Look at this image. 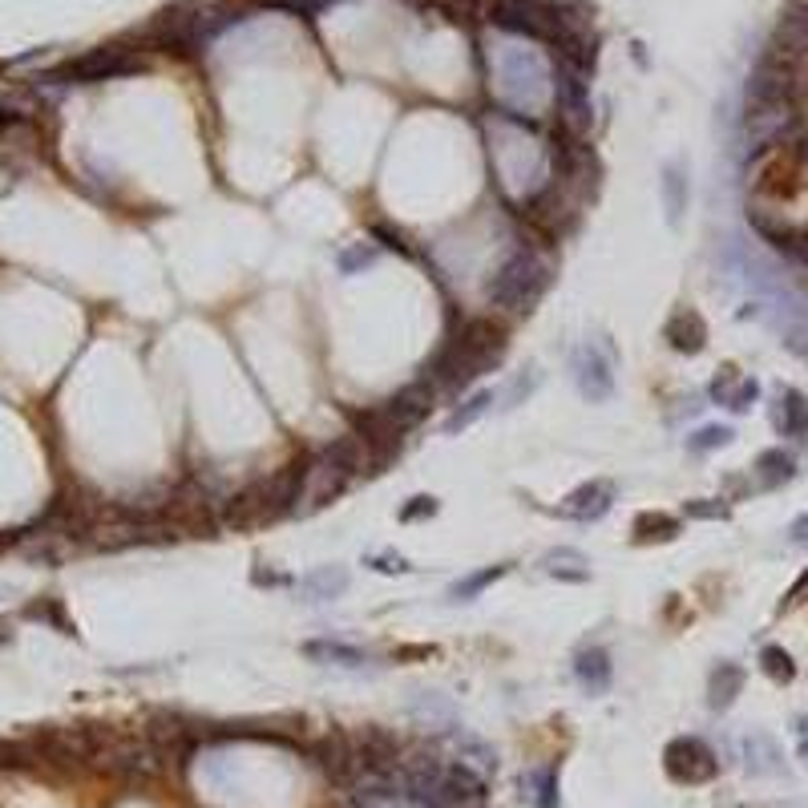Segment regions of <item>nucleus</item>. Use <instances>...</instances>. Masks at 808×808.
Wrapping results in <instances>:
<instances>
[{
  "instance_id": "obj_52",
  "label": "nucleus",
  "mask_w": 808,
  "mask_h": 808,
  "mask_svg": "<svg viewBox=\"0 0 808 808\" xmlns=\"http://www.w3.org/2000/svg\"><path fill=\"white\" fill-rule=\"evenodd\" d=\"M796 154H800V158H804V162H808V134H804V138H800V142H796Z\"/></svg>"
},
{
  "instance_id": "obj_3",
  "label": "nucleus",
  "mask_w": 808,
  "mask_h": 808,
  "mask_svg": "<svg viewBox=\"0 0 808 808\" xmlns=\"http://www.w3.org/2000/svg\"><path fill=\"white\" fill-rule=\"evenodd\" d=\"M429 400H433V384H413V388H404V392L380 400L376 409H368V413L360 417V437H364L372 449H376V445L392 449L413 425H421V421L429 417Z\"/></svg>"
},
{
  "instance_id": "obj_34",
  "label": "nucleus",
  "mask_w": 808,
  "mask_h": 808,
  "mask_svg": "<svg viewBox=\"0 0 808 808\" xmlns=\"http://www.w3.org/2000/svg\"><path fill=\"white\" fill-rule=\"evenodd\" d=\"M679 534V522L667 514H643L635 522V542H671Z\"/></svg>"
},
{
  "instance_id": "obj_2",
  "label": "nucleus",
  "mask_w": 808,
  "mask_h": 808,
  "mask_svg": "<svg viewBox=\"0 0 808 808\" xmlns=\"http://www.w3.org/2000/svg\"><path fill=\"white\" fill-rule=\"evenodd\" d=\"M546 283H550V263H546L538 251L518 247L510 259H505V263L497 267V275L489 279L485 295H489L493 308H505V312H530L534 303L542 299Z\"/></svg>"
},
{
  "instance_id": "obj_14",
  "label": "nucleus",
  "mask_w": 808,
  "mask_h": 808,
  "mask_svg": "<svg viewBox=\"0 0 808 808\" xmlns=\"http://www.w3.org/2000/svg\"><path fill=\"white\" fill-rule=\"evenodd\" d=\"M792 126H796V101H768V106H748V118H744V146H748V154L772 150Z\"/></svg>"
},
{
  "instance_id": "obj_6",
  "label": "nucleus",
  "mask_w": 808,
  "mask_h": 808,
  "mask_svg": "<svg viewBox=\"0 0 808 808\" xmlns=\"http://www.w3.org/2000/svg\"><path fill=\"white\" fill-rule=\"evenodd\" d=\"M138 37L146 45H154V49H198V45H207V33H202V0H178V5L162 9L150 25H142Z\"/></svg>"
},
{
  "instance_id": "obj_37",
  "label": "nucleus",
  "mask_w": 808,
  "mask_h": 808,
  "mask_svg": "<svg viewBox=\"0 0 808 808\" xmlns=\"http://www.w3.org/2000/svg\"><path fill=\"white\" fill-rule=\"evenodd\" d=\"M453 740H457V748H461V764H469V768L477 764L481 772H493V768H497V752H493L489 744H481L477 736H465V732H457Z\"/></svg>"
},
{
  "instance_id": "obj_48",
  "label": "nucleus",
  "mask_w": 808,
  "mask_h": 808,
  "mask_svg": "<svg viewBox=\"0 0 808 808\" xmlns=\"http://www.w3.org/2000/svg\"><path fill=\"white\" fill-rule=\"evenodd\" d=\"M792 736H796V756L808 764V716H796V720H792Z\"/></svg>"
},
{
  "instance_id": "obj_51",
  "label": "nucleus",
  "mask_w": 808,
  "mask_h": 808,
  "mask_svg": "<svg viewBox=\"0 0 808 808\" xmlns=\"http://www.w3.org/2000/svg\"><path fill=\"white\" fill-rule=\"evenodd\" d=\"M9 118H13L9 114V101H0V126H9Z\"/></svg>"
},
{
  "instance_id": "obj_41",
  "label": "nucleus",
  "mask_w": 808,
  "mask_h": 808,
  "mask_svg": "<svg viewBox=\"0 0 808 808\" xmlns=\"http://www.w3.org/2000/svg\"><path fill=\"white\" fill-rule=\"evenodd\" d=\"M263 9H279L287 17H316L320 9H328L332 0H259Z\"/></svg>"
},
{
  "instance_id": "obj_26",
  "label": "nucleus",
  "mask_w": 808,
  "mask_h": 808,
  "mask_svg": "<svg viewBox=\"0 0 808 808\" xmlns=\"http://www.w3.org/2000/svg\"><path fill=\"white\" fill-rule=\"evenodd\" d=\"M146 740L162 752V756H186L190 752V728L174 716H154L146 724Z\"/></svg>"
},
{
  "instance_id": "obj_46",
  "label": "nucleus",
  "mask_w": 808,
  "mask_h": 808,
  "mask_svg": "<svg viewBox=\"0 0 808 808\" xmlns=\"http://www.w3.org/2000/svg\"><path fill=\"white\" fill-rule=\"evenodd\" d=\"M29 615H33V619H49V623H53L57 631H69V619L61 615V606H57V602H41V606H29Z\"/></svg>"
},
{
  "instance_id": "obj_17",
  "label": "nucleus",
  "mask_w": 808,
  "mask_h": 808,
  "mask_svg": "<svg viewBox=\"0 0 808 808\" xmlns=\"http://www.w3.org/2000/svg\"><path fill=\"white\" fill-rule=\"evenodd\" d=\"M615 493H619L615 481H606V477L582 481L578 489H570V493L562 497L558 514H562V518H574V522H598V518L615 505Z\"/></svg>"
},
{
  "instance_id": "obj_25",
  "label": "nucleus",
  "mask_w": 808,
  "mask_h": 808,
  "mask_svg": "<svg viewBox=\"0 0 808 808\" xmlns=\"http://www.w3.org/2000/svg\"><path fill=\"white\" fill-rule=\"evenodd\" d=\"M740 691H744V667L740 663H720L712 675H707V707H712V712H728Z\"/></svg>"
},
{
  "instance_id": "obj_5",
  "label": "nucleus",
  "mask_w": 808,
  "mask_h": 808,
  "mask_svg": "<svg viewBox=\"0 0 808 808\" xmlns=\"http://www.w3.org/2000/svg\"><path fill=\"white\" fill-rule=\"evenodd\" d=\"M501 81H505V93L501 101L514 110H538L546 93H554V81H550V69L538 53L530 49H518L510 57H501Z\"/></svg>"
},
{
  "instance_id": "obj_9",
  "label": "nucleus",
  "mask_w": 808,
  "mask_h": 808,
  "mask_svg": "<svg viewBox=\"0 0 808 808\" xmlns=\"http://www.w3.org/2000/svg\"><path fill=\"white\" fill-rule=\"evenodd\" d=\"M550 81H554V106H558V122L566 134H586L590 130V73L574 69L570 61L554 57V69H550Z\"/></svg>"
},
{
  "instance_id": "obj_1",
  "label": "nucleus",
  "mask_w": 808,
  "mask_h": 808,
  "mask_svg": "<svg viewBox=\"0 0 808 808\" xmlns=\"http://www.w3.org/2000/svg\"><path fill=\"white\" fill-rule=\"evenodd\" d=\"M501 356H505V328L493 324L489 316H477L457 336L445 340V348L437 352L429 376L437 384H473L477 376L497 368Z\"/></svg>"
},
{
  "instance_id": "obj_49",
  "label": "nucleus",
  "mask_w": 808,
  "mask_h": 808,
  "mask_svg": "<svg viewBox=\"0 0 808 808\" xmlns=\"http://www.w3.org/2000/svg\"><path fill=\"white\" fill-rule=\"evenodd\" d=\"M800 602H808V570L788 586V594H784V606H800Z\"/></svg>"
},
{
  "instance_id": "obj_15",
  "label": "nucleus",
  "mask_w": 808,
  "mask_h": 808,
  "mask_svg": "<svg viewBox=\"0 0 808 808\" xmlns=\"http://www.w3.org/2000/svg\"><path fill=\"white\" fill-rule=\"evenodd\" d=\"M312 756H316V764L324 768V776H328L332 784H340V788H352V784L364 776V756H360L356 740L344 736V732L320 736V740L312 744Z\"/></svg>"
},
{
  "instance_id": "obj_23",
  "label": "nucleus",
  "mask_w": 808,
  "mask_h": 808,
  "mask_svg": "<svg viewBox=\"0 0 808 808\" xmlns=\"http://www.w3.org/2000/svg\"><path fill=\"white\" fill-rule=\"evenodd\" d=\"M772 425L792 437V441H808V400L796 388H784L772 404Z\"/></svg>"
},
{
  "instance_id": "obj_33",
  "label": "nucleus",
  "mask_w": 808,
  "mask_h": 808,
  "mask_svg": "<svg viewBox=\"0 0 808 808\" xmlns=\"http://www.w3.org/2000/svg\"><path fill=\"white\" fill-rule=\"evenodd\" d=\"M526 792L538 808H558V772L554 768H534L526 776Z\"/></svg>"
},
{
  "instance_id": "obj_7",
  "label": "nucleus",
  "mask_w": 808,
  "mask_h": 808,
  "mask_svg": "<svg viewBox=\"0 0 808 808\" xmlns=\"http://www.w3.org/2000/svg\"><path fill=\"white\" fill-rule=\"evenodd\" d=\"M142 69V57L122 49V45H101V49H89L73 61H65L61 69L45 73V81H73V85H89V81H114V77H126V73H138Z\"/></svg>"
},
{
  "instance_id": "obj_39",
  "label": "nucleus",
  "mask_w": 808,
  "mask_h": 808,
  "mask_svg": "<svg viewBox=\"0 0 808 808\" xmlns=\"http://www.w3.org/2000/svg\"><path fill=\"white\" fill-rule=\"evenodd\" d=\"M449 21H477L489 13V0H433Z\"/></svg>"
},
{
  "instance_id": "obj_24",
  "label": "nucleus",
  "mask_w": 808,
  "mask_h": 808,
  "mask_svg": "<svg viewBox=\"0 0 808 808\" xmlns=\"http://www.w3.org/2000/svg\"><path fill=\"white\" fill-rule=\"evenodd\" d=\"M303 655L316 659V663L348 667V671H360V667H368V663H372V655H368V651L348 647V643H340V639H308V643H303Z\"/></svg>"
},
{
  "instance_id": "obj_27",
  "label": "nucleus",
  "mask_w": 808,
  "mask_h": 808,
  "mask_svg": "<svg viewBox=\"0 0 808 808\" xmlns=\"http://www.w3.org/2000/svg\"><path fill=\"white\" fill-rule=\"evenodd\" d=\"M659 190H663L667 223L679 227V223H683V211H687V166H683V162H667V166H663V178H659Z\"/></svg>"
},
{
  "instance_id": "obj_35",
  "label": "nucleus",
  "mask_w": 808,
  "mask_h": 808,
  "mask_svg": "<svg viewBox=\"0 0 808 808\" xmlns=\"http://www.w3.org/2000/svg\"><path fill=\"white\" fill-rule=\"evenodd\" d=\"M501 574H505V566H485V570H477V574L453 582V586H449V602H469V598H477V594H481L489 582H497Z\"/></svg>"
},
{
  "instance_id": "obj_40",
  "label": "nucleus",
  "mask_w": 808,
  "mask_h": 808,
  "mask_svg": "<svg viewBox=\"0 0 808 808\" xmlns=\"http://www.w3.org/2000/svg\"><path fill=\"white\" fill-rule=\"evenodd\" d=\"M372 263H376V243H352L348 251H340V271L344 275H356V271H364Z\"/></svg>"
},
{
  "instance_id": "obj_10",
  "label": "nucleus",
  "mask_w": 808,
  "mask_h": 808,
  "mask_svg": "<svg viewBox=\"0 0 808 808\" xmlns=\"http://www.w3.org/2000/svg\"><path fill=\"white\" fill-rule=\"evenodd\" d=\"M485 17L505 33L554 41V5L550 0H489Z\"/></svg>"
},
{
  "instance_id": "obj_20",
  "label": "nucleus",
  "mask_w": 808,
  "mask_h": 808,
  "mask_svg": "<svg viewBox=\"0 0 808 808\" xmlns=\"http://www.w3.org/2000/svg\"><path fill=\"white\" fill-rule=\"evenodd\" d=\"M663 340H667L675 352L695 356V352L707 348V324H703V316H699L695 308H679V312L667 316V324H663Z\"/></svg>"
},
{
  "instance_id": "obj_11",
  "label": "nucleus",
  "mask_w": 808,
  "mask_h": 808,
  "mask_svg": "<svg viewBox=\"0 0 808 808\" xmlns=\"http://www.w3.org/2000/svg\"><path fill=\"white\" fill-rule=\"evenodd\" d=\"M413 800H421L425 808H481L485 784L469 764H445L441 776Z\"/></svg>"
},
{
  "instance_id": "obj_29",
  "label": "nucleus",
  "mask_w": 808,
  "mask_h": 808,
  "mask_svg": "<svg viewBox=\"0 0 808 808\" xmlns=\"http://www.w3.org/2000/svg\"><path fill=\"white\" fill-rule=\"evenodd\" d=\"M792 477H796V461L784 449H764L756 457V481H760V489H780Z\"/></svg>"
},
{
  "instance_id": "obj_43",
  "label": "nucleus",
  "mask_w": 808,
  "mask_h": 808,
  "mask_svg": "<svg viewBox=\"0 0 808 808\" xmlns=\"http://www.w3.org/2000/svg\"><path fill=\"white\" fill-rule=\"evenodd\" d=\"M372 239L380 243V247H388V251H400V255H413V247L404 243V235L400 231H392L388 223H372Z\"/></svg>"
},
{
  "instance_id": "obj_13",
  "label": "nucleus",
  "mask_w": 808,
  "mask_h": 808,
  "mask_svg": "<svg viewBox=\"0 0 808 808\" xmlns=\"http://www.w3.org/2000/svg\"><path fill=\"white\" fill-rule=\"evenodd\" d=\"M663 768L679 784H707V780H716L720 760L699 736H679V740H671L663 748Z\"/></svg>"
},
{
  "instance_id": "obj_38",
  "label": "nucleus",
  "mask_w": 808,
  "mask_h": 808,
  "mask_svg": "<svg viewBox=\"0 0 808 808\" xmlns=\"http://www.w3.org/2000/svg\"><path fill=\"white\" fill-rule=\"evenodd\" d=\"M732 437H736V433H732L728 425H703L699 433L687 437V449H691V453H712V449H724Z\"/></svg>"
},
{
  "instance_id": "obj_8",
  "label": "nucleus",
  "mask_w": 808,
  "mask_h": 808,
  "mask_svg": "<svg viewBox=\"0 0 808 808\" xmlns=\"http://www.w3.org/2000/svg\"><path fill=\"white\" fill-rule=\"evenodd\" d=\"M570 372H574V384L578 392L590 400V404H602L615 396V348L606 344L602 336L598 340H582L570 356Z\"/></svg>"
},
{
  "instance_id": "obj_47",
  "label": "nucleus",
  "mask_w": 808,
  "mask_h": 808,
  "mask_svg": "<svg viewBox=\"0 0 808 808\" xmlns=\"http://www.w3.org/2000/svg\"><path fill=\"white\" fill-rule=\"evenodd\" d=\"M534 384H538V372L530 368V376H518L514 384H510V392H505V400H510V404H505V409H514V404L522 400V396H530L534 392Z\"/></svg>"
},
{
  "instance_id": "obj_21",
  "label": "nucleus",
  "mask_w": 808,
  "mask_h": 808,
  "mask_svg": "<svg viewBox=\"0 0 808 808\" xmlns=\"http://www.w3.org/2000/svg\"><path fill=\"white\" fill-rule=\"evenodd\" d=\"M756 396H760V384L752 376H740L732 364H724L720 376L712 380V400L724 404V409H732V413H748L756 404Z\"/></svg>"
},
{
  "instance_id": "obj_42",
  "label": "nucleus",
  "mask_w": 808,
  "mask_h": 808,
  "mask_svg": "<svg viewBox=\"0 0 808 808\" xmlns=\"http://www.w3.org/2000/svg\"><path fill=\"white\" fill-rule=\"evenodd\" d=\"M683 514H687V518L712 522V518H728V505L716 501V497H699V501H687V505H683Z\"/></svg>"
},
{
  "instance_id": "obj_18",
  "label": "nucleus",
  "mask_w": 808,
  "mask_h": 808,
  "mask_svg": "<svg viewBox=\"0 0 808 808\" xmlns=\"http://www.w3.org/2000/svg\"><path fill=\"white\" fill-rule=\"evenodd\" d=\"M271 518H279V514H275V505H271L263 481H255L243 493H235L227 501V510H223V526H231V530H255V526H263Z\"/></svg>"
},
{
  "instance_id": "obj_50",
  "label": "nucleus",
  "mask_w": 808,
  "mask_h": 808,
  "mask_svg": "<svg viewBox=\"0 0 808 808\" xmlns=\"http://www.w3.org/2000/svg\"><path fill=\"white\" fill-rule=\"evenodd\" d=\"M788 542L800 546V550H808V514H800V518L788 526Z\"/></svg>"
},
{
  "instance_id": "obj_16",
  "label": "nucleus",
  "mask_w": 808,
  "mask_h": 808,
  "mask_svg": "<svg viewBox=\"0 0 808 808\" xmlns=\"http://www.w3.org/2000/svg\"><path fill=\"white\" fill-rule=\"evenodd\" d=\"M348 477H352V473H344L328 453L312 457V461H308V477H303V493H299V505H295V510H299V514L320 510V505H328V501L348 485Z\"/></svg>"
},
{
  "instance_id": "obj_44",
  "label": "nucleus",
  "mask_w": 808,
  "mask_h": 808,
  "mask_svg": "<svg viewBox=\"0 0 808 808\" xmlns=\"http://www.w3.org/2000/svg\"><path fill=\"white\" fill-rule=\"evenodd\" d=\"M368 566L380 570V574H404V570H409V562H404L396 550H376V554H368Z\"/></svg>"
},
{
  "instance_id": "obj_30",
  "label": "nucleus",
  "mask_w": 808,
  "mask_h": 808,
  "mask_svg": "<svg viewBox=\"0 0 808 808\" xmlns=\"http://www.w3.org/2000/svg\"><path fill=\"white\" fill-rule=\"evenodd\" d=\"M542 570H546L550 578H566V582H586V578H590L586 554H582V550H570V546L550 550V554L542 558Z\"/></svg>"
},
{
  "instance_id": "obj_45",
  "label": "nucleus",
  "mask_w": 808,
  "mask_h": 808,
  "mask_svg": "<svg viewBox=\"0 0 808 808\" xmlns=\"http://www.w3.org/2000/svg\"><path fill=\"white\" fill-rule=\"evenodd\" d=\"M437 514V497H413L400 510V522H417V518H433Z\"/></svg>"
},
{
  "instance_id": "obj_31",
  "label": "nucleus",
  "mask_w": 808,
  "mask_h": 808,
  "mask_svg": "<svg viewBox=\"0 0 808 808\" xmlns=\"http://www.w3.org/2000/svg\"><path fill=\"white\" fill-rule=\"evenodd\" d=\"M744 760H748V772H780V748L772 736H748Z\"/></svg>"
},
{
  "instance_id": "obj_28",
  "label": "nucleus",
  "mask_w": 808,
  "mask_h": 808,
  "mask_svg": "<svg viewBox=\"0 0 808 808\" xmlns=\"http://www.w3.org/2000/svg\"><path fill=\"white\" fill-rule=\"evenodd\" d=\"M344 590H348V570L344 566H320V570L299 578V594L308 602H328V598H340Z\"/></svg>"
},
{
  "instance_id": "obj_53",
  "label": "nucleus",
  "mask_w": 808,
  "mask_h": 808,
  "mask_svg": "<svg viewBox=\"0 0 808 808\" xmlns=\"http://www.w3.org/2000/svg\"><path fill=\"white\" fill-rule=\"evenodd\" d=\"M9 639H13V635H9V627H5V623H0V643H9Z\"/></svg>"
},
{
  "instance_id": "obj_4",
  "label": "nucleus",
  "mask_w": 808,
  "mask_h": 808,
  "mask_svg": "<svg viewBox=\"0 0 808 808\" xmlns=\"http://www.w3.org/2000/svg\"><path fill=\"white\" fill-rule=\"evenodd\" d=\"M808 89V57H792L784 49H764L748 77V106H768V101H796Z\"/></svg>"
},
{
  "instance_id": "obj_19",
  "label": "nucleus",
  "mask_w": 808,
  "mask_h": 808,
  "mask_svg": "<svg viewBox=\"0 0 808 808\" xmlns=\"http://www.w3.org/2000/svg\"><path fill=\"white\" fill-rule=\"evenodd\" d=\"M772 49H784L792 57H808V5L804 0H788L776 29H772Z\"/></svg>"
},
{
  "instance_id": "obj_12",
  "label": "nucleus",
  "mask_w": 808,
  "mask_h": 808,
  "mask_svg": "<svg viewBox=\"0 0 808 808\" xmlns=\"http://www.w3.org/2000/svg\"><path fill=\"white\" fill-rule=\"evenodd\" d=\"M162 752L142 736V740H126V736H118L114 732V740L101 748V756H97V764L106 768V772H114V776H122V780H150V776H158L162 772Z\"/></svg>"
},
{
  "instance_id": "obj_32",
  "label": "nucleus",
  "mask_w": 808,
  "mask_h": 808,
  "mask_svg": "<svg viewBox=\"0 0 808 808\" xmlns=\"http://www.w3.org/2000/svg\"><path fill=\"white\" fill-rule=\"evenodd\" d=\"M489 404H493V392H473L465 404H457V409L449 413L445 433H461V429H469L477 417H485V413H489Z\"/></svg>"
},
{
  "instance_id": "obj_36",
  "label": "nucleus",
  "mask_w": 808,
  "mask_h": 808,
  "mask_svg": "<svg viewBox=\"0 0 808 808\" xmlns=\"http://www.w3.org/2000/svg\"><path fill=\"white\" fill-rule=\"evenodd\" d=\"M760 667H764V675L776 679V683H792V679H796V663H792V655H788L784 647H776V643H768V647L760 651Z\"/></svg>"
},
{
  "instance_id": "obj_22",
  "label": "nucleus",
  "mask_w": 808,
  "mask_h": 808,
  "mask_svg": "<svg viewBox=\"0 0 808 808\" xmlns=\"http://www.w3.org/2000/svg\"><path fill=\"white\" fill-rule=\"evenodd\" d=\"M574 679L582 683V691L590 695H606L611 691V679H615V667H611V655L602 647H586L574 655Z\"/></svg>"
}]
</instances>
